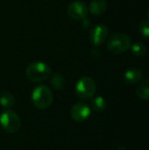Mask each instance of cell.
<instances>
[{"label": "cell", "instance_id": "obj_16", "mask_svg": "<svg viewBox=\"0 0 149 150\" xmlns=\"http://www.w3.org/2000/svg\"><path fill=\"white\" fill-rule=\"evenodd\" d=\"M139 31L141 34L146 38H149V19L143 20L139 25Z\"/></svg>", "mask_w": 149, "mask_h": 150}, {"label": "cell", "instance_id": "obj_8", "mask_svg": "<svg viewBox=\"0 0 149 150\" xmlns=\"http://www.w3.org/2000/svg\"><path fill=\"white\" fill-rule=\"evenodd\" d=\"M108 37V29L105 25H97L90 31L89 39L94 46L102 45Z\"/></svg>", "mask_w": 149, "mask_h": 150}, {"label": "cell", "instance_id": "obj_1", "mask_svg": "<svg viewBox=\"0 0 149 150\" xmlns=\"http://www.w3.org/2000/svg\"><path fill=\"white\" fill-rule=\"evenodd\" d=\"M32 102L38 109H47L53 102V93L51 90L46 85H38L32 92Z\"/></svg>", "mask_w": 149, "mask_h": 150}, {"label": "cell", "instance_id": "obj_4", "mask_svg": "<svg viewBox=\"0 0 149 150\" xmlns=\"http://www.w3.org/2000/svg\"><path fill=\"white\" fill-rule=\"evenodd\" d=\"M97 91L95 81L90 76H82L76 84V94L83 100H88L94 97Z\"/></svg>", "mask_w": 149, "mask_h": 150}, {"label": "cell", "instance_id": "obj_14", "mask_svg": "<svg viewBox=\"0 0 149 150\" xmlns=\"http://www.w3.org/2000/svg\"><path fill=\"white\" fill-rule=\"evenodd\" d=\"M91 107L95 112H103L106 107V101L101 96L96 97L92 99Z\"/></svg>", "mask_w": 149, "mask_h": 150}, {"label": "cell", "instance_id": "obj_13", "mask_svg": "<svg viewBox=\"0 0 149 150\" xmlns=\"http://www.w3.org/2000/svg\"><path fill=\"white\" fill-rule=\"evenodd\" d=\"M51 85L56 91H61L65 86V79L60 73H55L51 77Z\"/></svg>", "mask_w": 149, "mask_h": 150}, {"label": "cell", "instance_id": "obj_3", "mask_svg": "<svg viewBox=\"0 0 149 150\" xmlns=\"http://www.w3.org/2000/svg\"><path fill=\"white\" fill-rule=\"evenodd\" d=\"M132 46L131 38L123 33H117L110 36L107 40L108 49L114 54H122L130 49Z\"/></svg>", "mask_w": 149, "mask_h": 150}, {"label": "cell", "instance_id": "obj_7", "mask_svg": "<svg viewBox=\"0 0 149 150\" xmlns=\"http://www.w3.org/2000/svg\"><path fill=\"white\" fill-rule=\"evenodd\" d=\"M91 109L90 107L85 104V103H77L71 108L70 115L71 118L77 121V122H83L85 121L90 115Z\"/></svg>", "mask_w": 149, "mask_h": 150}, {"label": "cell", "instance_id": "obj_17", "mask_svg": "<svg viewBox=\"0 0 149 150\" xmlns=\"http://www.w3.org/2000/svg\"><path fill=\"white\" fill-rule=\"evenodd\" d=\"M148 18H149V12H148Z\"/></svg>", "mask_w": 149, "mask_h": 150}, {"label": "cell", "instance_id": "obj_5", "mask_svg": "<svg viewBox=\"0 0 149 150\" xmlns=\"http://www.w3.org/2000/svg\"><path fill=\"white\" fill-rule=\"evenodd\" d=\"M0 125L5 132L14 134L20 128V118L15 112L8 109L0 114Z\"/></svg>", "mask_w": 149, "mask_h": 150}, {"label": "cell", "instance_id": "obj_11", "mask_svg": "<svg viewBox=\"0 0 149 150\" xmlns=\"http://www.w3.org/2000/svg\"><path fill=\"white\" fill-rule=\"evenodd\" d=\"M15 104V98L14 96L8 91L2 92L0 94V105L5 109H11Z\"/></svg>", "mask_w": 149, "mask_h": 150}, {"label": "cell", "instance_id": "obj_15", "mask_svg": "<svg viewBox=\"0 0 149 150\" xmlns=\"http://www.w3.org/2000/svg\"><path fill=\"white\" fill-rule=\"evenodd\" d=\"M131 48H132L133 54L136 56H142L147 52V47L141 41H138V42L133 43L131 46Z\"/></svg>", "mask_w": 149, "mask_h": 150}, {"label": "cell", "instance_id": "obj_9", "mask_svg": "<svg viewBox=\"0 0 149 150\" xmlns=\"http://www.w3.org/2000/svg\"><path fill=\"white\" fill-rule=\"evenodd\" d=\"M123 79L127 84H135L142 79V73L139 69L132 68L124 73Z\"/></svg>", "mask_w": 149, "mask_h": 150}, {"label": "cell", "instance_id": "obj_2", "mask_svg": "<svg viewBox=\"0 0 149 150\" xmlns=\"http://www.w3.org/2000/svg\"><path fill=\"white\" fill-rule=\"evenodd\" d=\"M51 68L48 64L43 62H32L25 70L27 78L32 82H42L46 80L51 74Z\"/></svg>", "mask_w": 149, "mask_h": 150}, {"label": "cell", "instance_id": "obj_10", "mask_svg": "<svg viewBox=\"0 0 149 150\" xmlns=\"http://www.w3.org/2000/svg\"><path fill=\"white\" fill-rule=\"evenodd\" d=\"M108 4L106 0H91L88 7L89 11L93 15H101L107 9Z\"/></svg>", "mask_w": 149, "mask_h": 150}, {"label": "cell", "instance_id": "obj_12", "mask_svg": "<svg viewBox=\"0 0 149 150\" xmlns=\"http://www.w3.org/2000/svg\"><path fill=\"white\" fill-rule=\"evenodd\" d=\"M137 95L141 99H149V79L142 81L137 88Z\"/></svg>", "mask_w": 149, "mask_h": 150}, {"label": "cell", "instance_id": "obj_6", "mask_svg": "<svg viewBox=\"0 0 149 150\" xmlns=\"http://www.w3.org/2000/svg\"><path fill=\"white\" fill-rule=\"evenodd\" d=\"M88 7L85 3L82 1H74L68 7V16L76 20H80L84 18L88 14Z\"/></svg>", "mask_w": 149, "mask_h": 150}]
</instances>
